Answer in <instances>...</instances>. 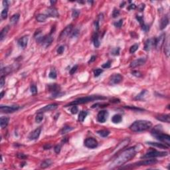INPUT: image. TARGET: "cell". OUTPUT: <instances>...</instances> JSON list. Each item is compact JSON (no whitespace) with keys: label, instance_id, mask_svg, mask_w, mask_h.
Segmentation results:
<instances>
[{"label":"cell","instance_id":"cell-1","mask_svg":"<svg viewBox=\"0 0 170 170\" xmlns=\"http://www.w3.org/2000/svg\"><path fill=\"white\" fill-rule=\"evenodd\" d=\"M137 148H138L137 146H134V147H132L126 150L123 151L120 155H118L115 158V160L110 164V168H114L120 165H124L127 161L130 160L132 158H133L136 156V153L138 151Z\"/></svg>","mask_w":170,"mask_h":170},{"label":"cell","instance_id":"cell-2","mask_svg":"<svg viewBox=\"0 0 170 170\" xmlns=\"http://www.w3.org/2000/svg\"><path fill=\"white\" fill-rule=\"evenodd\" d=\"M152 124L150 121L147 120H137L135 121L132 124L130 128L132 132H140L148 130L151 127Z\"/></svg>","mask_w":170,"mask_h":170},{"label":"cell","instance_id":"cell-3","mask_svg":"<svg viewBox=\"0 0 170 170\" xmlns=\"http://www.w3.org/2000/svg\"><path fill=\"white\" fill-rule=\"evenodd\" d=\"M151 134L154 138H156L159 141L164 143V144L168 147L170 146V136L168 134H163L160 128L156 127L154 128L152 131L151 132Z\"/></svg>","mask_w":170,"mask_h":170},{"label":"cell","instance_id":"cell-4","mask_svg":"<svg viewBox=\"0 0 170 170\" xmlns=\"http://www.w3.org/2000/svg\"><path fill=\"white\" fill-rule=\"evenodd\" d=\"M106 99V98L102 96H97V95H92V96H88L86 97H83L78 98V99L73 100V102H71V103H69L68 104L66 105V106H71V105L76 104H85V103H87L89 102H92L94 100H105Z\"/></svg>","mask_w":170,"mask_h":170},{"label":"cell","instance_id":"cell-5","mask_svg":"<svg viewBox=\"0 0 170 170\" xmlns=\"http://www.w3.org/2000/svg\"><path fill=\"white\" fill-rule=\"evenodd\" d=\"M168 153L166 151H158L156 150L150 151L148 152L142 156V159H148V158H153L156 157H163L168 156Z\"/></svg>","mask_w":170,"mask_h":170},{"label":"cell","instance_id":"cell-6","mask_svg":"<svg viewBox=\"0 0 170 170\" xmlns=\"http://www.w3.org/2000/svg\"><path fill=\"white\" fill-rule=\"evenodd\" d=\"M123 80V77L120 74H114L110 77L108 84L110 85H116L119 84Z\"/></svg>","mask_w":170,"mask_h":170},{"label":"cell","instance_id":"cell-7","mask_svg":"<svg viewBox=\"0 0 170 170\" xmlns=\"http://www.w3.org/2000/svg\"><path fill=\"white\" fill-rule=\"evenodd\" d=\"M19 109L18 106H1L0 110L2 113H12Z\"/></svg>","mask_w":170,"mask_h":170},{"label":"cell","instance_id":"cell-8","mask_svg":"<svg viewBox=\"0 0 170 170\" xmlns=\"http://www.w3.org/2000/svg\"><path fill=\"white\" fill-rule=\"evenodd\" d=\"M49 92H53V98L58 97V95H60V87L57 84L49 85L48 86Z\"/></svg>","mask_w":170,"mask_h":170},{"label":"cell","instance_id":"cell-9","mask_svg":"<svg viewBox=\"0 0 170 170\" xmlns=\"http://www.w3.org/2000/svg\"><path fill=\"white\" fill-rule=\"evenodd\" d=\"M85 146L88 148H95L98 146V142L93 138H88L85 141Z\"/></svg>","mask_w":170,"mask_h":170},{"label":"cell","instance_id":"cell-10","mask_svg":"<svg viewBox=\"0 0 170 170\" xmlns=\"http://www.w3.org/2000/svg\"><path fill=\"white\" fill-rule=\"evenodd\" d=\"M73 30V25H69L68 26H66L65 27V29L62 31L61 33V34L59 35L58 37V41H61L62 39H63L65 38L66 37H67L68 35L70 34Z\"/></svg>","mask_w":170,"mask_h":170},{"label":"cell","instance_id":"cell-11","mask_svg":"<svg viewBox=\"0 0 170 170\" xmlns=\"http://www.w3.org/2000/svg\"><path fill=\"white\" fill-rule=\"evenodd\" d=\"M165 34L163 33L161 34L160 36L156 38V41H155V47L156 49H160L161 48V47L163 46V43H165Z\"/></svg>","mask_w":170,"mask_h":170},{"label":"cell","instance_id":"cell-12","mask_svg":"<svg viewBox=\"0 0 170 170\" xmlns=\"http://www.w3.org/2000/svg\"><path fill=\"white\" fill-rule=\"evenodd\" d=\"M58 107V104H51L47 105L43 108H42L40 110H39L37 112L38 113H43V112H49V111H53L55 110H56Z\"/></svg>","mask_w":170,"mask_h":170},{"label":"cell","instance_id":"cell-13","mask_svg":"<svg viewBox=\"0 0 170 170\" xmlns=\"http://www.w3.org/2000/svg\"><path fill=\"white\" fill-rule=\"evenodd\" d=\"M108 116V112L106 110H101L97 115V120L100 123H104Z\"/></svg>","mask_w":170,"mask_h":170},{"label":"cell","instance_id":"cell-14","mask_svg":"<svg viewBox=\"0 0 170 170\" xmlns=\"http://www.w3.org/2000/svg\"><path fill=\"white\" fill-rule=\"evenodd\" d=\"M149 159V158H148ZM158 162V161L154 159H149V160H145L140 161L139 162L134 163V165L136 166H142V165H153Z\"/></svg>","mask_w":170,"mask_h":170},{"label":"cell","instance_id":"cell-15","mask_svg":"<svg viewBox=\"0 0 170 170\" xmlns=\"http://www.w3.org/2000/svg\"><path fill=\"white\" fill-rule=\"evenodd\" d=\"M146 59L145 58H138V59H136L134 60L130 64V67L131 68H136V67H138V66H142L144 65L146 63Z\"/></svg>","mask_w":170,"mask_h":170},{"label":"cell","instance_id":"cell-16","mask_svg":"<svg viewBox=\"0 0 170 170\" xmlns=\"http://www.w3.org/2000/svg\"><path fill=\"white\" fill-rule=\"evenodd\" d=\"M155 41H156L155 38H151V39H148L146 41V43H145L144 50L147 51H150L153 47H155Z\"/></svg>","mask_w":170,"mask_h":170},{"label":"cell","instance_id":"cell-17","mask_svg":"<svg viewBox=\"0 0 170 170\" xmlns=\"http://www.w3.org/2000/svg\"><path fill=\"white\" fill-rule=\"evenodd\" d=\"M53 41V38L51 35L45 36L43 37L41 41V43L45 47H48L51 45V44L52 43Z\"/></svg>","mask_w":170,"mask_h":170},{"label":"cell","instance_id":"cell-18","mask_svg":"<svg viewBox=\"0 0 170 170\" xmlns=\"http://www.w3.org/2000/svg\"><path fill=\"white\" fill-rule=\"evenodd\" d=\"M41 128H37L35 129V130L31 132V134H29V138L30 140H37L39 138V136L41 134Z\"/></svg>","mask_w":170,"mask_h":170},{"label":"cell","instance_id":"cell-19","mask_svg":"<svg viewBox=\"0 0 170 170\" xmlns=\"http://www.w3.org/2000/svg\"><path fill=\"white\" fill-rule=\"evenodd\" d=\"M47 14L48 17H58L59 16L57 9L55 7H50L47 10Z\"/></svg>","mask_w":170,"mask_h":170},{"label":"cell","instance_id":"cell-20","mask_svg":"<svg viewBox=\"0 0 170 170\" xmlns=\"http://www.w3.org/2000/svg\"><path fill=\"white\" fill-rule=\"evenodd\" d=\"M156 119L163 122H167V123L170 122V115L168 114H160L156 116Z\"/></svg>","mask_w":170,"mask_h":170},{"label":"cell","instance_id":"cell-21","mask_svg":"<svg viewBox=\"0 0 170 170\" xmlns=\"http://www.w3.org/2000/svg\"><path fill=\"white\" fill-rule=\"evenodd\" d=\"M27 43H28V37L24 36L20 38L18 41V44L21 47H22L23 49L25 48L27 45Z\"/></svg>","mask_w":170,"mask_h":170},{"label":"cell","instance_id":"cell-22","mask_svg":"<svg viewBox=\"0 0 170 170\" xmlns=\"http://www.w3.org/2000/svg\"><path fill=\"white\" fill-rule=\"evenodd\" d=\"M168 24H169V19H168V16L165 15L161 19L160 26V29L162 30V29H165V27L168 26Z\"/></svg>","mask_w":170,"mask_h":170},{"label":"cell","instance_id":"cell-23","mask_svg":"<svg viewBox=\"0 0 170 170\" xmlns=\"http://www.w3.org/2000/svg\"><path fill=\"white\" fill-rule=\"evenodd\" d=\"M130 142V139H126V140H124V141H122L121 143H120V144L118 146H117L115 150V151H118L121 150L122 149L124 148L126 146L128 145Z\"/></svg>","mask_w":170,"mask_h":170},{"label":"cell","instance_id":"cell-24","mask_svg":"<svg viewBox=\"0 0 170 170\" xmlns=\"http://www.w3.org/2000/svg\"><path fill=\"white\" fill-rule=\"evenodd\" d=\"M9 121V118L5 116L1 117V119H0V125H1V128L2 129L6 128L7 125H8Z\"/></svg>","mask_w":170,"mask_h":170},{"label":"cell","instance_id":"cell-25","mask_svg":"<svg viewBox=\"0 0 170 170\" xmlns=\"http://www.w3.org/2000/svg\"><path fill=\"white\" fill-rule=\"evenodd\" d=\"M11 72V67L9 66H5L4 68H2L1 69V76L4 77L5 76L9 75Z\"/></svg>","mask_w":170,"mask_h":170},{"label":"cell","instance_id":"cell-26","mask_svg":"<svg viewBox=\"0 0 170 170\" xmlns=\"http://www.w3.org/2000/svg\"><path fill=\"white\" fill-rule=\"evenodd\" d=\"M9 26H6L3 29L1 30V33H0V40L1 41H3V39H5V37L7 35V33L9 31Z\"/></svg>","mask_w":170,"mask_h":170},{"label":"cell","instance_id":"cell-27","mask_svg":"<svg viewBox=\"0 0 170 170\" xmlns=\"http://www.w3.org/2000/svg\"><path fill=\"white\" fill-rule=\"evenodd\" d=\"M148 144L151 145V146H155L157 148H160L161 149H168V146H166L164 143H156V142H148Z\"/></svg>","mask_w":170,"mask_h":170},{"label":"cell","instance_id":"cell-28","mask_svg":"<svg viewBox=\"0 0 170 170\" xmlns=\"http://www.w3.org/2000/svg\"><path fill=\"white\" fill-rule=\"evenodd\" d=\"M122 118L121 115L120 114H115L113 116L112 118V122L114 124H118L120 122H121Z\"/></svg>","mask_w":170,"mask_h":170},{"label":"cell","instance_id":"cell-29","mask_svg":"<svg viewBox=\"0 0 170 170\" xmlns=\"http://www.w3.org/2000/svg\"><path fill=\"white\" fill-rule=\"evenodd\" d=\"M19 14H18V13L13 15L12 17H11V19H10V23L13 25L16 24L17 21L19 19Z\"/></svg>","mask_w":170,"mask_h":170},{"label":"cell","instance_id":"cell-30","mask_svg":"<svg viewBox=\"0 0 170 170\" xmlns=\"http://www.w3.org/2000/svg\"><path fill=\"white\" fill-rule=\"evenodd\" d=\"M165 49H164V52H165V55L167 57H169L170 55V44H169V39H167L165 40Z\"/></svg>","mask_w":170,"mask_h":170},{"label":"cell","instance_id":"cell-31","mask_svg":"<svg viewBox=\"0 0 170 170\" xmlns=\"http://www.w3.org/2000/svg\"><path fill=\"white\" fill-rule=\"evenodd\" d=\"M51 164H52V161L51 160H49H49H45L41 163V168L45 169V168L49 167Z\"/></svg>","mask_w":170,"mask_h":170},{"label":"cell","instance_id":"cell-32","mask_svg":"<svg viewBox=\"0 0 170 170\" xmlns=\"http://www.w3.org/2000/svg\"><path fill=\"white\" fill-rule=\"evenodd\" d=\"M47 17H48V16H47V15L39 14L37 15L36 19L37 21H39V22H44L45 20L47 19Z\"/></svg>","mask_w":170,"mask_h":170},{"label":"cell","instance_id":"cell-33","mask_svg":"<svg viewBox=\"0 0 170 170\" xmlns=\"http://www.w3.org/2000/svg\"><path fill=\"white\" fill-rule=\"evenodd\" d=\"M88 112L86 111H81L80 112V114L78 115V120L81 122H84L85 119L86 118V117L87 116Z\"/></svg>","mask_w":170,"mask_h":170},{"label":"cell","instance_id":"cell-34","mask_svg":"<svg viewBox=\"0 0 170 170\" xmlns=\"http://www.w3.org/2000/svg\"><path fill=\"white\" fill-rule=\"evenodd\" d=\"M93 43L95 47H98L100 46V41L98 40V34L96 33L93 36Z\"/></svg>","mask_w":170,"mask_h":170},{"label":"cell","instance_id":"cell-35","mask_svg":"<svg viewBox=\"0 0 170 170\" xmlns=\"http://www.w3.org/2000/svg\"><path fill=\"white\" fill-rule=\"evenodd\" d=\"M97 133L102 137H106L110 134V132L107 130H102L97 132Z\"/></svg>","mask_w":170,"mask_h":170},{"label":"cell","instance_id":"cell-36","mask_svg":"<svg viewBox=\"0 0 170 170\" xmlns=\"http://www.w3.org/2000/svg\"><path fill=\"white\" fill-rule=\"evenodd\" d=\"M43 120V113L39 112L35 117V121L37 123H40V122H41Z\"/></svg>","mask_w":170,"mask_h":170},{"label":"cell","instance_id":"cell-37","mask_svg":"<svg viewBox=\"0 0 170 170\" xmlns=\"http://www.w3.org/2000/svg\"><path fill=\"white\" fill-rule=\"evenodd\" d=\"M73 130V128H72V127H70V126H65L62 129V130H61V134H66V133H68V132H69L70 131H71V130Z\"/></svg>","mask_w":170,"mask_h":170},{"label":"cell","instance_id":"cell-38","mask_svg":"<svg viewBox=\"0 0 170 170\" xmlns=\"http://www.w3.org/2000/svg\"><path fill=\"white\" fill-rule=\"evenodd\" d=\"M138 45L135 44V45H132V46L130 47V53H134L138 50Z\"/></svg>","mask_w":170,"mask_h":170},{"label":"cell","instance_id":"cell-39","mask_svg":"<svg viewBox=\"0 0 170 170\" xmlns=\"http://www.w3.org/2000/svg\"><path fill=\"white\" fill-rule=\"evenodd\" d=\"M8 9L7 8H5L3 10L1 11V18L3 19H6L7 17V13H8Z\"/></svg>","mask_w":170,"mask_h":170},{"label":"cell","instance_id":"cell-40","mask_svg":"<svg viewBox=\"0 0 170 170\" xmlns=\"http://www.w3.org/2000/svg\"><path fill=\"white\" fill-rule=\"evenodd\" d=\"M102 72H103V71H102V69H101V68H96V69H95L94 71V76L97 77V76H100V75H101V73Z\"/></svg>","mask_w":170,"mask_h":170},{"label":"cell","instance_id":"cell-41","mask_svg":"<svg viewBox=\"0 0 170 170\" xmlns=\"http://www.w3.org/2000/svg\"><path fill=\"white\" fill-rule=\"evenodd\" d=\"M49 76L51 78H53V79H55V78H57V73L56 71L55 70H52L51 71V72L49 73Z\"/></svg>","mask_w":170,"mask_h":170},{"label":"cell","instance_id":"cell-42","mask_svg":"<svg viewBox=\"0 0 170 170\" xmlns=\"http://www.w3.org/2000/svg\"><path fill=\"white\" fill-rule=\"evenodd\" d=\"M31 92L33 95H35L37 93V88L35 85H32L31 86Z\"/></svg>","mask_w":170,"mask_h":170},{"label":"cell","instance_id":"cell-43","mask_svg":"<svg viewBox=\"0 0 170 170\" xmlns=\"http://www.w3.org/2000/svg\"><path fill=\"white\" fill-rule=\"evenodd\" d=\"M123 24V19L119 20L118 21H116L114 23V25L116 27H118V28H120V27H122V25Z\"/></svg>","mask_w":170,"mask_h":170},{"label":"cell","instance_id":"cell-44","mask_svg":"<svg viewBox=\"0 0 170 170\" xmlns=\"http://www.w3.org/2000/svg\"><path fill=\"white\" fill-rule=\"evenodd\" d=\"M79 13H80V11H79L78 10H76V9L73 10V13H72V16H73V19H76V18L78 16Z\"/></svg>","mask_w":170,"mask_h":170},{"label":"cell","instance_id":"cell-45","mask_svg":"<svg viewBox=\"0 0 170 170\" xmlns=\"http://www.w3.org/2000/svg\"><path fill=\"white\" fill-rule=\"evenodd\" d=\"M120 15V11L117 9H114L113 12H112V17L114 18H116Z\"/></svg>","mask_w":170,"mask_h":170},{"label":"cell","instance_id":"cell-46","mask_svg":"<svg viewBox=\"0 0 170 170\" xmlns=\"http://www.w3.org/2000/svg\"><path fill=\"white\" fill-rule=\"evenodd\" d=\"M64 51H65V47L61 45L57 49V53L59 54V55H61V54L63 53Z\"/></svg>","mask_w":170,"mask_h":170},{"label":"cell","instance_id":"cell-47","mask_svg":"<svg viewBox=\"0 0 170 170\" xmlns=\"http://www.w3.org/2000/svg\"><path fill=\"white\" fill-rule=\"evenodd\" d=\"M78 107L76 106V105H75V106H73V107L71 108V113L73 114H76L77 112H78Z\"/></svg>","mask_w":170,"mask_h":170},{"label":"cell","instance_id":"cell-48","mask_svg":"<svg viewBox=\"0 0 170 170\" xmlns=\"http://www.w3.org/2000/svg\"><path fill=\"white\" fill-rule=\"evenodd\" d=\"M146 92H147V91L146 90H143L142 92L140 94H138L137 96H136V99H139V100H141L142 98L143 97V95L145 94V93Z\"/></svg>","mask_w":170,"mask_h":170},{"label":"cell","instance_id":"cell-49","mask_svg":"<svg viewBox=\"0 0 170 170\" xmlns=\"http://www.w3.org/2000/svg\"><path fill=\"white\" fill-rule=\"evenodd\" d=\"M110 66H111V61H108V62H106V63H104V65H102V68H108L110 67Z\"/></svg>","mask_w":170,"mask_h":170},{"label":"cell","instance_id":"cell-50","mask_svg":"<svg viewBox=\"0 0 170 170\" xmlns=\"http://www.w3.org/2000/svg\"><path fill=\"white\" fill-rule=\"evenodd\" d=\"M61 145H57V146L55 147L54 150H55V153H60V151H61Z\"/></svg>","mask_w":170,"mask_h":170},{"label":"cell","instance_id":"cell-51","mask_svg":"<svg viewBox=\"0 0 170 170\" xmlns=\"http://www.w3.org/2000/svg\"><path fill=\"white\" fill-rule=\"evenodd\" d=\"M77 69H78V65L74 66L73 68L71 69V71H70V74H71V75H73L74 73H75L76 71H77Z\"/></svg>","mask_w":170,"mask_h":170},{"label":"cell","instance_id":"cell-52","mask_svg":"<svg viewBox=\"0 0 170 170\" xmlns=\"http://www.w3.org/2000/svg\"><path fill=\"white\" fill-rule=\"evenodd\" d=\"M5 84V80H4V77L1 76V79H0V87L2 88L3 86V85Z\"/></svg>","mask_w":170,"mask_h":170},{"label":"cell","instance_id":"cell-53","mask_svg":"<svg viewBox=\"0 0 170 170\" xmlns=\"http://www.w3.org/2000/svg\"><path fill=\"white\" fill-rule=\"evenodd\" d=\"M132 75L134 76H138V77H140V76H142V74L140 72H138V71H134V72H132Z\"/></svg>","mask_w":170,"mask_h":170},{"label":"cell","instance_id":"cell-54","mask_svg":"<svg viewBox=\"0 0 170 170\" xmlns=\"http://www.w3.org/2000/svg\"><path fill=\"white\" fill-rule=\"evenodd\" d=\"M17 157L19 158H20V159H21V160L27 158V156H25L24 154H23V153H18V154H17Z\"/></svg>","mask_w":170,"mask_h":170},{"label":"cell","instance_id":"cell-55","mask_svg":"<svg viewBox=\"0 0 170 170\" xmlns=\"http://www.w3.org/2000/svg\"><path fill=\"white\" fill-rule=\"evenodd\" d=\"M145 8V5L144 4H141L138 6V9L140 10V11H142Z\"/></svg>","mask_w":170,"mask_h":170},{"label":"cell","instance_id":"cell-56","mask_svg":"<svg viewBox=\"0 0 170 170\" xmlns=\"http://www.w3.org/2000/svg\"><path fill=\"white\" fill-rule=\"evenodd\" d=\"M96 57L94 56V55H93V56L91 57V58H90V61H88V63H92V62H94V61L96 60Z\"/></svg>","mask_w":170,"mask_h":170},{"label":"cell","instance_id":"cell-57","mask_svg":"<svg viewBox=\"0 0 170 170\" xmlns=\"http://www.w3.org/2000/svg\"><path fill=\"white\" fill-rule=\"evenodd\" d=\"M9 3V2L7 1H3V6H4L5 8H7V7H8Z\"/></svg>","mask_w":170,"mask_h":170},{"label":"cell","instance_id":"cell-58","mask_svg":"<svg viewBox=\"0 0 170 170\" xmlns=\"http://www.w3.org/2000/svg\"><path fill=\"white\" fill-rule=\"evenodd\" d=\"M94 25H95V29H96V31H98V29H99V23H98V21H95Z\"/></svg>","mask_w":170,"mask_h":170},{"label":"cell","instance_id":"cell-59","mask_svg":"<svg viewBox=\"0 0 170 170\" xmlns=\"http://www.w3.org/2000/svg\"><path fill=\"white\" fill-rule=\"evenodd\" d=\"M136 8V6L135 4H131V5H129L128 7V9H135Z\"/></svg>","mask_w":170,"mask_h":170},{"label":"cell","instance_id":"cell-60","mask_svg":"<svg viewBox=\"0 0 170 170\" xmlns=\"http://www.w3.org/2000/svg\"><path fill=\"white\" fill-rule=\"evenodd\" d=\"M119 51H120V49L119 48H118V49H116L115 51L113 52V54L115 55H118V54H119Z\"/></svg>","mask_w":170,"mask_h":170},{"label":"cell","instance_id":"cell-61","mask_svg":"<svg viewBox=\"0 0 170 170\" xmlns=\"http://www.w3.org/2000/svg\"><path fill=\"white\" fill-rule=\"evenodd\" d=\"M51 145H49V146H48V145H47V146H45L44 148H45V150H47V149L49 150V148H51Z\"/></svg>","mask_w":170,"mask_h":170},{"label":"cell","instance_id":"cell-62","mask_svg":"<svg viewBox=\"0 0 170 170\" xmlns=\"http://www.w3.org/2000/svg\"><path fill=\"white\" fill-rule=\"evenodd\" d=\"M50 2H51V5H54V4H55V3H57V1H51Z\"/></svg>","mask_w":170,"mask_h":170},{"label":"cell","instance_id":"cell-63","mask_svg":"<svg viewBox=\"0 0 170 170\" xmlns=\"http://www.w3.org/2000/svg\"><path fill=\"white\" fill-rule=\"evenodd\" d=\"M4 93H5V92H1V98H2L3 97V95H4Z\"/></svg>","mask_w":170,"mask_h":170},{"label":"cell","instance_id":"cell-64","mask_svg":"<svg viewBox=\"0 0 170 170\" xmlns=\"http://www.w3.org/2000/svg\"><path fill=\"white\" fill-rule=\"evenodd\" d=\"M126 3L125 2H123V3H121V5H120V7H123L124 6V4H125Z\"/></svg>","mask_w":170,"mask_h":170}]
</instances>
